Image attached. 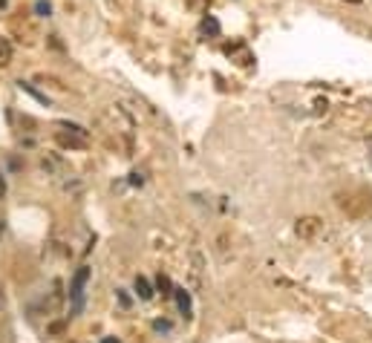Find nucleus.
<instances>
[{"mask_svg": "<svg viewBox=\"0 0 372 343\" xmlns=\"http://www.w3.org/2000/svg\"><path fill=\"white\" fill-rule=\"evenodd\" d=\"M133 286H136V294H139L141 300H151V297H153V289H151V283H147L144 277H136Z\"/></svg>", "mask_w": 372, "mask_h": 343, "instance_id": "20e7f679", "label": "nucleus"}, {"mask_svg": "<svg viewBox=\"0 0 372 343\" xmlns=\"http://www.w3.org/2000/svg\"><path fill=\"white\" fill-rule=\"evenodd\" d=\"M101 343H119V340H116V337H104Z\"/></svg>", "mask_w": 372, "mask_h": 343, "instance_id": "1a4fd4ad", "label": "nucleus"}, {"mask_svg": "<svg viewBox=\"0 0 372 343\" xmlns=\"http://www.w3.org/2000/svg\"><path fill=\"white\" fill-rule=\"evenodd\" d=\"M153 329H156V332H170V323H168V320H156Z\"/></svg>", "mask_w": 372, "mask_h": 343, "instance_id": "0eeeda50", "label": "nucleus"}, {"mask_svg": "<svg viewBox=\"0 0 372 343\" xmlns=\"http://www.w3.org/2000/svg\"><path fill=\"white\" fill-rule=\"evenodd\" d=\"M173 294H176V303H179V309L185 312V318H191V312H194V309H191V297L185 294L182 289H173Z\"/></svg>", "mask_w": 372, "mask_h": 343, "instance_id": "7ed1b4c3", "label": "nucleus"}, {"mask_svg": "<svg viewBox=\"0 0 372 343\" xmlns=\"http://www.w3.org/2000/svg\"><path fill=\"white\" fill-rule=\"evenodd\" d=\"M9 58H12V47H9L6 41H0V66H6Z\"/></svg>", "mask_w": 372, "mask_h": 343, "instance_id": "39448f33", "label": "nucleus"}, {"mask_svg": "<svg viewBox=\"0 0 372 343\" xmlns=\"http://www.w3.org/2000/svg\"><path fill=\"white\" fill-rule=\"evenodd\" d=\"M4 197H6V179L0 176V199H4Z\"/></svg>", "mask_w": 372, "mask_h": 343, "instance_id": "6e6552de", "label": "nucleus"}, {"mask_svg": "<svg viewBox=\"0 0 372 343\" xmlns=\"http://www.w3.org/2000/svg\"><path fill=\"white\" fill-rule=\"evenodd\" d=\"M202 29H205V32H214V35H216V32H219V23H216L214 18H205V21H202Z\"/></svg>", "mask_w": 372, "mask_h": 343, "instance_id": "423d86ee", "label": "nucleus"}, {"mask_svg": "<svg viewBox=\"0 0 372 343\" xmlns=\"http://www.w3.org/2000/svg\"><path fill=\"white\" fill-rule=\"evenodd\" d=\"M87 280H90V269L84 265V269H79V272H76V277H72V283H69L72 315H81V309H84V291H87Z\"/></svg>", "mask_w": 372, "mask_h": 343, "instance_id": "f257e3e1", "label": "nucleus"}, {"mask_svg": "<svg viewBox=\"0 0 372 343\" xmlns=\"http://www.w3.org/2000/svg\"><path fill=\"white\" fill-rule=\"evenodd\" d=\"M0 237H4V219H0Z\"/></svg>", "mask_w": 372, "mask_h": 343, "instance_id": "9d476101", "label": "nucleus"}, {"mask_svg": "<svg viewBox=\"0 0 372 343\" xmlns=\"http://www.w3.org/2000/svg\"><path fill=\"white\" fill-rule=\"evenodd\" d=\"M58 144L61 147H87V133L79 127V124H64L58 130Z\"/></svg>", "mask_w": 372, "mask_h": 343, "instance_id": "f03ea898", "label": "nucleus"}, {"mask_svg": "<svg viewBox=\"0 0 372 343\" xmlns=\"http://www.w3.org/2000/svg\"><path fill=\"white\" fill-rule=\"evenodd\" d=\"M4 6H6V0H0V9H4Z\"/></svg>", "mask_w": 372, "mask_h": 343, "instance_id": "9b49d317", "label": "nucleus"}]
</instances>
